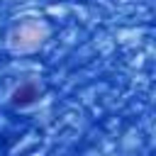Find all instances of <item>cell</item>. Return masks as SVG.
Wrapping results in <instances>:
<instances>
[{
    "label": "cell",
    "instance_id": "6da1fadb",
    "mask_svg": "<svg viewBox=\"0 0 156 156\" xmlns=\"http://www.w3.org/2000/svg\"><path fill=\"white\" fill-rule=\"evenodd\" d=\"M41 100V85L37 80H22L12 93H10V105L15 110H27Z\"/></svg>",
    "mask_w": 156,
    "mask_h": 156
}]
</instances>
